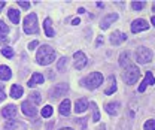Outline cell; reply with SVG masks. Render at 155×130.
Returning a JSON list of instances; mask_svg holds the SVG:
<instances>
[{
  "label": "cell",
  "instance_id": "obj_9",
  "mask_svg": "<svg viewBox=\"0 0 155 130\" xmlns=\"http://www.w3.org/2000/svg\"><path fill=\"white\" fill-rule=\"evenodd\" d=\"M25 124L22 123V121H17V120H9V121H6V124H5V129L6 130H25Z\"/></svg>",
  "mask_w": 155,
  "mask_h": 130
},
{
  "label": "cell",
  "instance_id": "obj_36",
  "mask_svg": "<svg viewBox=\"0 0 155 130\" xmlns=\"http://www.w3.org/2000/svg\"><path fill=\"white\" fill-rule=\"evenodd\" d=\"M79 22H81V19H79V18H75L73 21H72V24H73V26H78Z\"/></svg>",
  "mask_w": 155,
  "mask_h": 130
},
{
  "label": "cell",
  "instance_id": "obj_43",
  "mask_svg": "<svg viewBox=\"0 0 155 130\" xmlns=\"http://www.w3.org/2000/svg\"><path fill=\"white\" fill-rule=\"evenodd\" d=\"M106 129V127H104V126H101V127H100V130H104Z\"/></svg>",
  "mask_w": 155,
  "mask_h": 130
},
{
  "label": "cell",
  "instance_id": "obj_34",
  "mask_svg": "<svg viewBox=\"0 0 155 130\" xmlns=\"http://www.w3.org/2000/svg\"><path fill=\"white\" fill-rule=\"evenodd\" d=\"M38 45H39V42H38V40H33V42H30V43H28L27 46H28V50L31 51V50H35V48H36Z\"/></svg>",
  "mask_w": 155,
  "mask_h": 130
},
{
  "label": "cell",
  "instance_id": "obj_25",
  "mask_svg": "<svg viewBox=\"0 0 155 130\" xmlns=\"http://www.w3.org/2000/svg\"><path fill=\"white\" fill-rule=\"evenodd\" d=\"M8 33H9V27H8L3 21H0V40H2V39H6Z\"/></svg>",
  "mask_w": 155,
  "mask_h": 130
},
{
  "label": "cell",
  "instance_id": "obj_40",
  "mask_svg": "<svg viewBox=\"0 0 155 130\" xmlns=\"http://www.w3.org/2000/svg\"><path fill=\"white\" fill-rule=\"evenodd\" d=\"M151 22H152V26H155V17H152V18H151Z\"/></svg>",
  "mask_w": 155,
  "mask_h": 130
},
{
  "label": "cell",
  "instance_id": "obj_24",
  "mask_svg": "<svg viewBox=\"0 0 155 130\" xmlns=\"http://www.w3.org/2000/svg\"><path fill=\"white\" fill-rule=\"evenodd\" d=\"M40 100H42V97H40V93H39V91L31 93L30 94V97H28V102H30L31 105H39V103H40Z\"/></svg>",
  "mask_w": 155,
  "mask_h": 130
},
{
  "label": "cell",
  "instance_id": "obj_38",
  "mask_svg": "<svg viewBox=\"0 0 155 130\" xmlns=\"http://www.w3.org/2000/svg\"><path fill=\"white\" fill-rule=\"evenodd\" d=\"M5 5H6V3H5V2H3V0H0V11H2V9H3V8H5Z\"/></svg>",
  "mask_w": 155,
  "mask_h": 130
},
{
  "label": "cell",
  "instance_id": "obj_33",
  "mask_svg": "<svg viewBox=\"0 0 155 130\" xmlns=\"http://www.w3.org/2000/svg\"><path fill=\"white\" fill-rule=\"evenodd\" d=\"M18 5L21 6V8H24V9H28V8H30V3H28V2H22V0H19Z\"/></svg>",
  "mask_w": 155,
  "mask_h": 130
},
{
  "label": "cell",
  "instance_id": "obj_20",
  "mask_svg": "<svg viewBox=\"0 0 155 130\" xmlns=\"http://www.w3.org/2000/svg\"><path fill=\"white\" fill-rule=\"evenodd\" d=\"M52 21H51V18H46L45 21H43V29H45V33H46V36L48 37H52L54 36V30H52Z\"/></svg>",
  "mask_w": 155,
  "mask_h": 130
},
{
  "label": "cell",
  "instance_id": "obj_7",
  "mask_svg": "<svg viewBox=\"0 0 155 130\" xmlns=\"http://www.w3.org/2000/svg\"><path fill=\"white\" fill-rule=\"evenodd\" d=\"M69 90V85L67 84H58V85H55L52 90H51V99H58V97H61V96H64L66 94V91Z\"/></svg>",
  "mask_w": 155,
  "mask_h": 130
},
{
  "label": "cell",
  "instance_id": "obj_16",
  "mask_svg": "<svg viewBox=\"0 0 155 130\" xmlns=\"http://www.w3.org/2000/svg\"><path fill=\"white\" fill-rule=\"evenodd\" d=\"M43 81H45V78L40 74H33V76L30 78V81H28L27 84H28V87H36L39 84H42Z\"/></svg>",
  "mask_w": 155,
  "mask_h": 130
},
{
  "label": "cell",
  "instance_id": "obj_21",
  "mask_svg": "<svg viewBox=\"0 0 155 130\" xmlns=\"http://www.w3.org/2000/svg\"><path fill=\"white\" fill-rule=\"evenodd\" d=\"M8 17H9V19L14 22V24H18L19 22V12H18V9H9L8 11Z\"/></svg>",
  "mask_w": 155,
  "mask_h": 130
},
{
  "label": "cell",
  "instance_id": "obj_44",
  "mask_svg": "<svg viewBox=\"0 0 155 130\" xmlns=\"http://www.w3.org/2000/svg\"><path fill=\"white\" fill-rule=\"evenodd\" d=\"M0 90H2V88H0Z\"/></svg>",
  "mask_w": 155,
  "mask_h": 130
},
{
  "label": "cell",
  "instance_id": "obj_30",
  "mask_svg": "<svg viewBox=\"0 0 155 130\" xmlns=\"http://www.w3.org/2000/svg\"><path fill=\"white\" fill-rule=\"evenodd\" d=\"M2 54L6 57V58H12V57H14V51H12V48H9V46H5V48L2 50Z\"/></svg>",
  "mask_w": 155,
  "mask_h": 130
},
{
  "label": "cell",
  "instance_id": "obj_6",
  "mask_svg": "<svg viewBox=\"0 0 155 130\" xmlns=\"http://www.w3.org/2000/svg\"><path fill=\"white\" fill-rule=\"evenodd\" d=\"M75 69L78 70H81V69H84L85 66H87V63H88V58L85 57V54L82 53V51H78L75 53Z\"/></svg>",
  "mask_w": 155,
  "mask_h": 130
},
{
  "label": "cell",
  "instance_id": "obj_12",
  "mask_svg": "<svg viewBox=\"0 0 155 130\" xmlns=\"http://www.w3.org/2000/svg\"><path fill=\"white\" fill-rule=\"evenodd\" d=\"M124 40H127V35L125 33H122V32H115V33H112L110 35V42H112V45H121Z\"/></svg>",
  "mask_w": 155,
  "mask_h": 130
},
{
  "label": "cell",
  "instance_id": "obj_4",
  "mask_svg": "<svg viewBox=\"0 0 155 130\" xmlns=\"http://www.w3.org/2000/svg\"><path fill=\"white\" fill-rule=\"evenodd\" d=\"M139 75H140V70H139V67H136V66H128L127 69H125V72H124V82H127L128 85H133L137 82V79H139Z\"/></svg>",
  "mask_w": 155,
  "mask_h": 130
},
{
  "label": "cell",
  "instance_id": "obj_13",
  "mask_svg": "<svg viewBox=\"0 0 155 130\" xmlns=\"http://www.w3.org/2000/svg\"><path fill=\"white\" fill-rule=\"evenodd\" d=\"M116 19H118V14H109L107 17H104V18H103L101 24H100V29H101V30L109 29V26H110L112 22H115Z\"/></svg>",
  "mask_w": 155,
  "mask_h": 130
},
{
  "label": "cell",
  "instance_id": "obj_22",
  "mask_svg": "<svg viewBox=\"0 0 155 130\" xmlns=\"http://www.w3.org/2000/svg\"><path fill=\"white\" fill-rule=\"evenodd\" d=\"M22 93H24V91H22V87H21V85H17V84L12 85V88H11V96H12L14 99H19V97L22 96Z\"/></svg>",
  "mask_w": 155,
  "mask_h": 130
},
{
  "label": "cell",
  "instance_id": "obj_15",
  "mask_svg": "<svg viewBox=\"0 0 155 130\" xmlns=\"http://www.w3.org/2000/svg\"><path fill=\"white\" fill-rule=\"evenodd\" d=\"M88 109V100L87 99H79L76 100V103H75V112L76 114H81V112L87 111Z\"/></svg>",
  "mask_w": 155,
  "mask_h": 130
},
{
  "label": "cell",
  "instance_id": "obj_10",
  "mask_svg": "<svg viewBox=\"0 0 155 130\" xmlns=\"http://www.w3.org/2000/svg\"><path fill=\"white\" fill-rule=\"evenodd\" d=\"M154 84H155L154 75L151 74V72H146L143 82H142V84H140V87H139V93H143V91L146 90V87H148V85H154Z\"/></svg>",
  "mask_w": 155,
  "mask_h": 130
},
{
  "label": "cell",
  "instance_id": "obj_2",
  "mask_svg": "<svg viewBox=\"0 0 155 130\" xmlns=\"http://www.w3.org/2000/svg\"><path fill=\"white\" fill-rule=\"evenodd\" d=\"M101 84H103V75L100 72H93L82 79V85L87 87L88 90H94L97 87H100Z\"/></svg>",
  "mask_w": 155,
  "mask_h": 130
},
{
  "label": "cell",
  "instance_id": "obj_39",
  "mask_svg": "<svg viewBox=\"0 0 155 130\" xmlns=\"http://www.w3.org/2000/svg\"><path fill=\"white\" fill-rule=\"evenodd\" d=\"M78 12H79V14H84V12H85V8H79Z\"/></svg>",
  "mask_w": 155,
  "mask_h": 130
},
{
  "label": "cell",
  "instance_id": "obj_32",
  "mask_svg": "<svg viewBox=\"0 0 155 130\" xmlns=\"http://www.w3.org/2000/svg\"><path fill=\"white\" fill-rule=\"evenodd\" d=\"M145 130H155V120H148L145 123Z\"/></svg>",
  "mask_w": 155,
  "mask_h": 130
},
{
  "label": "cell",
  "instance_id": "obj_26",
  "mask_svg": "<svg viewBox=\"0 0 155 130\" xmlns=\"http://www.w3.org/2000/svg\"><path fill=\"white\" fill-rule=\"evenodd\" d=\"M67 66V57H61V60L58 61L57 64V69L60 72H64V67Z\"/></svg>",
  "mask_w": 155,
  "mask_h": 130
},
{
  "label": "cell",
  "instance_id": "obj_42",
  "mask_svg": "<svg viewBox=\"0 0 155 130\" xmlns=\"http://www.w3.org/2000/svg\"><path fill=\"white\" fill-rule=\"evenodd\" d=\"M60 130H73V129H70V127H67V129H60Z\"/></svg>",
  "mask_w": 155,
  "mask_h": 130
},
{
  "label": "cell",
  "instance_id": "obj_28",
  "mask_svg": "<svg viewBox=\"0 0 155 130\" xmlns=\"http://www.w3.org/2000/svg\"><path fill=\"white\" fill-rule=\"evenodd\" d=\"M51 115H52V106H51V105H46V106L42 109V117L48 118V117H51Z\"/></svg>",
  "mask_w": 155,
  "mask_h": 130
},
{
  "label": "cell",
  "instance_id": "obj_3",
  "mask_svg": "<svg viewBox=\"0 0 155 130\" xmlns=\"http://www.w3.org/2000/svg\"><path fill=\"white\" fill-rule=\"evenodd\" d=\"M24 32L27 35H36L39 32L36 14H30V15L25 17V19H24Z\"/></svg>",
  "mask_w": 155,
  "mask_h": 130
},
{
  "label": "cell",
  "instance_id": "obj_14",
  "mask_svg": "<svg viewBox=\"0 0 155 130\" xmlns=\"http://www.w3.org/2000/svg\"><path fill=\"white\" fill-rule=\"evenodd\" d=\"M21 109H22V112H24L27 117H35V115H36V106L31 105L30 102H24V103L21 105Z\"/></svg>",
  "mask_w": 155,
  "mask_h": 130
},
{
  "label": "cell",
  "instance_id": "obj_23",
  "mask_svg": "<svg viewBox=\"0 0 155 130\" xmlns=\"http://www.w3.org/2000/svg\"><path fill=\"white\" fill-rule=\"evenodd\" d=\"M104 109L109 115H115L119 109V103H107V105H104Z\"/></svg>",
  "mask_w": 155,
  "mask_h": 130
},
{
  "label": "cell",
  "instance_id": "obj_31",
  "mask_svg": "<svg viewBox=\"0 0 155 130\" xmlns=\"http://www.w3.org/2000/svg\"><path fill=\"white\" fill-rule=\"evenodd\" d=\"M131 8L134 11H142L145 8V2H131Z\"/></svg>",
  "mask_w": 155,
  "mask_h": 130
},
{
  "label": "cell",
  "instance_id": "obj_1",
  "mask_svg": "<svg viewBox=\"0 0 155 130\" xmlns=\"http://www.w3.org/2000/svg\"><path fill=\"white\" fill-rule=\"evenodd\" d=\"M55 58V51L52 50V46L49 45H42L38 51V56H36V61L42 66H46V64H51Z\"/></svg>",
  "mask_w": 155,
  "mask_h": 130
},
{
  "label": "cell",
  "instance_id": "obj_27",
  "mask_svg": "<svg viewBox=\"0 0 155 130\" xmlns=\"http://www.w3.org/2000/svg\"><path fill=\"white\" fill-rule=\"evenodd\" d=\"M91 108H93V120L94 121H98L100 120V114H98V108L94 102H91Z\"/></svg>",
  "mask_w": 155,
  "mask_h": 130
},
{
  "label": "cell",
  "instance_id": "obj_35",
  "mask_svg": "<svg viewBox=\"0 0 155 130\" xmlns=\"http://www.w3.org/2000/svg\"><path fill=\"white\" fill-rule=\"evenodd\" d=\"M5 99H6V93L3 90H0V102H3Z\"/></svg>",
  "mask_w": 155,
  "mask_h": 130
},
{
  "label": "cell",
  "instance_id": "obj_18",
  "mask_svg": "<svg viewBox=\"0 0 155 130\" xmlns=\"http://www.w3.org/2000/svg\"><path fill=\"white\" fill-rule=\"evenodd\" d=\"M116 91V81H115V76H109V87L104 90V94L110 96Z\"/></svg>",
  "mask_w": 155,
  "mask_h": 130
},
{
  "label": "cell",
  "instance_id": "obj_5",
  "mask_svg": "<svg viewBox=\"0 0 155 130\" xmlns=\"http://www.w3.org/2000/svg\"><path fill=\"white\" fill-rule=\"evenodd\" d=\"M136 60L142 64H146L152 60V51L146 46H139L136 50Z\"/></svg>",
  "mask_w": 155,
  "mask_h": 130
},
{
  "label": "cell",
  "instance_id": "obj_11",
  "mask_svg": "<svg viewBox=\"0 0 155 130\" xmlns=\"http://www.w3.org/2000/svg\"><path fill=\"white\" fill-rule=\"evenodd\" d=\"M2 115L8 120H12L15 115H17V106L15 105H6L3 109H2Z\"/></svg>",
  "mask_w": 155,
  "mask_h": 130
},
{
  "label": "cell",
  "instance_id": "obj_41",
  "mask_svg": "<svg viewBox=\"0 0 155 130\" xmlns=\"http://www.w3.org/2000/svg\"><path fill=\"white\" fill-rule=\"evenodd\" d=\"M152 11L155 12V2H154V5H152Z\"/></svg>",
  "mask_w": 155,
  "mask_h": 130
},
{
  "label": "cell",
  "instance_id": "obj_37",
  "mask_svg": "<svg viewBox=\"0 0 155 130\" xmlns=\"http://www.w3.org/2000/svg\"><path fill=\"white\" fill-rule=\"evenodd\" d=\"M100 43H103V36L97 37V45H100Z\"/></svg>",
  "mask_w": 155,
  "mask_h": 130
},
{
  "label": "cell",
  "instance_id": "obj_19",
  "mask_svg": "<svg viewBox=\"0 0 155 130\" xmlns=\"http://www.w3.org/2000/svg\"><path fill=\"white\" fill-rule=\"evenodd\" d=\"M11 76H12L11 67H8V66H0V79L8 81V79H11Z\"/></svg>",
  "mask_w": 155,
  "mask_h": 130
},
{
  "label": "cell",
  "instance_id": "obj_17",
  "mask_svg": "<svg viewBox=\"0 0 155 130\" xmlns=\"http://www.w3.org/2000/svg\"><path fill=\"white\" fill-rule=\"evenodd\" d=\"M70 105H72V103H70V100H67V99H66V100H63V102H61V105H60V114H61V115H64V117H67V115L70 114Z\"/></svg>",
  "mask_w": 155,
  "mask_h": 130
},
{
  "label": "cell",
  "instance_id": "obj_8",
  "mask_svg": "<svg viewBox=\"0 0 155 130\" xmlns=\"http://www.w3.org/2000/svg\"><path fill=\"white\" fill-rule=\"evenodd\" d=\"M148 29H149V24L142 18L134 19L133 24H131V32L133 33H139V32H143V30H148Z\"/></svg>",
  "mask_w": 155,
  "mask_h": 130
},
{
  "label": "cell",
  "instance_id": "obj_29",
  "mask_svg": "<svg viewBox=\"0 0 155 130\" xmlns=\"http://www.w3.org/2000/svg\"><path fill=\"white\" fill-rule=\"evenodd\" d=\"M119 64H121L122 67L128 64V53H122V54H121V57H119Z\"/></svg>",
  "mask_w": 155,
  "mask_h": 130
}]
</instances>
